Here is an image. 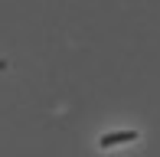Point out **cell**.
Masks as SVG:
<instances>
[{"label": "cell", "instance_id": "6da1fadb", "mask_svg": "<svg viewBox=\"0 0 160 157\" xmlns=\"http://www.w3.org/2000/svg\"><path fill=\"white\" fill-rule=\"evenodd\" d=\"M137 138H141L137 131H108L105 138H98V147L108 151V147H114V144H131V141H137Z\"/></svg>", "mask_w": 160, "mask_h": 157}]
</instances>
